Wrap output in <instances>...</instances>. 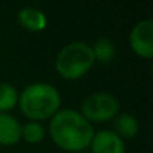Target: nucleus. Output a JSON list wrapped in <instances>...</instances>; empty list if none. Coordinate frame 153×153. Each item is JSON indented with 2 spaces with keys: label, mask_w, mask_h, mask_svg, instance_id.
Returning <instances> with one entry per match:
<instances>
[{
  "label": "nucleus",
  "mask_w": 153,
  "mask_h": 153,
  "mask_svg": "<svg viewBox=\"0 0 153 153\" xmlns=\"http://www.w3.org/2000/svg\"><path fill=\"white\" fill-rule=\"evenodd\" d=\"M21 140V123L9 113H0V146H15Z\"/></svg>",
  "instance_id": "0eeeda50"
},
{
  "label": "nucleus",
  "mask_w": 153,
  "mask_h": 153,
  "mask_svg": "<svg viewBox=\"0 0 153 153\" xmlns=\"http://www.w3.org/2000/svg\"><path fill=\"white\" fill-rule=\"evenodd\" d=\"M45 126L41 122H27L24 125H21V138L24 141H27L29 144H39L44 141L45 138Z\"/></svg>",
  "instance_id": "f8f14e48"
},
{
  "label": "nucleus",
  "mask_w": 153,
  "mask_h": 153,
  "mask_svg": "<svg viewBox=\"0 0 153 153\" xmlns=\"http://www.w3.org/2000/svg\"><path fill=\"white\" fill-rule=\"evenodd\" d=\"M95 63L92 45L84 41H74L60 48L54 60V68L65 80H80L90 72Z\"/></svg>",
  "instance_id": "7ed1b4c3"
},
{
  "label": "nucleus",
  "mask_w": 153,
  "mask_h": 153,
  "mask_svg": "<svg viewBox=\"0 0 153 153\" xmlns=\"http://www.w3.org/2000/svg\"><path fill=\"white\" fill-rule=\"evenodd\" d=\"M17 20H18L20 26L29 32H42L48 26L47 15L41 9L32 8V6L20 9L17 14Z\"/></svg>",
  "instance_id": "6e6552de"
},
{
  "label": "nucleus",
  "mask_w": 153,
  "mask_h": 153,
  "mask_svg": "<svg viewBox=\"0 0 153 153\" xmlns=\"http://www.w3.org/2000/svg\"><path fill=\"white\" fill-rule=\"evenodd\" d=\"M76 153H83V152H76Z\"/></svg>",
  "instance_id": "ddd939ff"
},
{
  "label": "nucleus",
  "mask_w": 153,
  "mask_h": 153,
  "mask_svg": "<svg viewBox=\"0 0 153 153\" xmlns=\"http://www.w3.org/2000/svg\"><path fill=\"white\" fill-rule=\"evenodd\" d=\"M89 147L92 153H126L125 141L111 129L95 132Z\"/></svg>",
  "instance_id": "423d86ee"
},
{
  "label": "nucleus",
  "mask_w": 153,
  "mask_h": 153,
  "mask_svg": "<svg viewBox=\"0 0 153 153\" xmlns=\"http://www.w3.org/2000/svg\"><path fill=\"white\" fill-rule=\"evenodd\" d=\"M92 51H93V56H95V62L98 63H110L114 57H116V45L111 39L102 36V38H98L95 41V44L92 45Z\"/></svg>",
  "instance_id": "9d476101"
},
{
  "label": "nucleus",
  "mask_w": 153,
  "mask_h": 153,
  "mask_svg": "<svg viewBox=\"0 0 153 153\" xmlns=\"http://www.w3.org/2000/svg\"><path fill=\"white\" fill-rule=\"evenodd\" d=\"M48 132L57 147L66 150L68 153H76L90 146L96 131L80 111L72 108H60L50 119Z\"/></svg>",
  "instance_id": "f257e3e1"
},
{
  "label": "nucleus",
  "mask_w": 153,
  "mask_h": 153,
  "mask_svg": "<svg viewBox=\"0 0 153 153\" xmlns=\"http://www.w3.org/2000/svg\"><path fill=\"white\" fill-rule=\"evenodd\" d=\"M18 90L9 83H0V113H9L18 105Z\"/></svg>",
  "instance_id": "9b49d317"
},
{
  "label": "nucleus",
  "mask_w": 153,
  "mask_h": 153,
  "mask_svg": "<svg viewBox=\"0 0 153 153\" xmlns=\"http://www.w3.org/2000/svg\"><path fill=\"white\" fill-rule=\"evenodd\" d=\"M129 45L137 56L143 59L153 57V20L146 18L134 24L129 33Z\"/></svg>",
  "instance_id": "39448f33"
},
{
  "label": "nucleus",
  "mask_w": 153,
  "mask_h": 153,
  "mask_svg": "<svg viewBox=\"0 0 153 153\" xmlns=\"http://www.w3.org/2000/svg\"><path fill=\"white\" fill-rule=\"evenodd\" d=\"M113 125H114V132L122 138V140H131L134 138L138 131H140V123L138 119L134 114L129 113H123V114H117L113 119Z\"/></svg>",
  "instance_id": "1a4fd4ad"
},
{
  "label": "nucleus",
  "mask_w": 153,
  "mask_h": 153,
  "mask_svg": "<svg viewBox=\"0 0 153 153\" xmlns=\"http://www.w3.org/2000/svg\"><path fill=\"white\" fill-rule=\"evenodd\" d=\"M18 105L21 113L33 120H48L51 119L62 105V95L59 89L50 83H32L18 96Z\"/></svg>",
  "instance_id": "f03ea898"
},
{
  "label": "nucleus",
  "mask_w": 153,
  "mask_h": 153,
  "mask_svg": "<svg viewBox=\"0 0 153 153\" xmlns=\"http://www.w3.org/2000/svg\"><path fill=\"white\" fill-rule=\"evenodd\" d=\"M120 110L119 99L108 92H93L81 102V116L93 123H104L113 120Z\"/></svg>",
  "instance_id": "20e7f679"
}]
</instances>
